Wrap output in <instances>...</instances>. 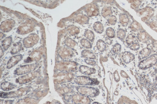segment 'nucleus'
Listing matches in <instances>:
<instances>
[{"mask_svg": "<svg viewBox=\"0 0 157 104\" xmlns=\"http://www.w3.org/2000/svg\"><path fill=\"white\" fill-rule=\"evenodd\" d=\"M151 54V50L148 48H145L140 51L139 54L138 59L139 60H143L145 58L149 57Z\"/></svg>", "mask_w": 157, "mask_h": 104, "instance_id": "27", "label": "nucleus"}, {"mask_svg": "<svg viewBox=\"0 0 157 104\" xmlns=\"http://www.w3.org/2000/svg\"><path fill=\"white\" fill-rule=\"evenodd\" d=\"M84 37L90 42H93L95 40V34L92 30L86 29L84 34Z\"/></svg>", "mask_w": 157, "mask_h": 104, "instance_id": "33", "label": "nucleus"}, {"mask_svg": "<svg viewBox=\"0 0 157 104\" xmlns=\"http://www.w3.org/2000/svg\"><path fill=\"white\" fill-rule=\"evenodd\" d=\"M58 54L59 56L64 60H67L72 58L74 55L73 50L65 46H61L59 48Z\"/></svg>", "mask_w": 157, "mask_h": 104, "instance_id": "12", "label": "nucleus"}, {"mask_svg": "<svg viewBox=\"0 0 157 104\" xmlns=\"http://www.w3.org/2000/svg\"><path fill=\"white\" fill-rule=\"evenodd\" d=\"M72 102L75 104H91L90 98L79 94L71 95Z\"/></svg>", "mask_w": 157, "mask_h": 104, "instance_id": "13", "label": "nucleus"}, {"mask_svg": "<svg viewBox=\"0 0 157 104\" xmlns=\"http://www.w3.org/2000/svg\"><path fill=\"white\" fill-rule=\"evenodd\" d=\"M0 35H1V38H0V39H1V41L2 39L4 38V37H5L6 36H5V34H4V32H0Z\"/></svg>", "mask_w": 157, "mask_h": 104, "instance_id": "49", "label": "nucleus"}, {"mask_svg": "<svg viewBox=\"0 0 157 104\" xmlns=\"http://www.w3.org/2000/svg\"><path fill=\"white\" fill-rule=\"evenodd\" d=\"M75 74L73 72H60L54 76V83L63 84L72 82L75 78Z\"/></svg>", "mask_w": 157, "mask_h": 104, "instance_id": "3", "label": "nucleus"}, {"mask_svg": "<svg viewBox=\"0 0 157 104\" xmlns=\"http://www.w3.org/2000/svg\"><path fill=\"white\" fill-rule=\"evenodd\" d=\"M148 35L145 32H140L138 33L137 38L141 42H146L148 40Z\"/></svg>", "mask_w": 157, "mask_h": 104, "instance_id": "34", "label": "nucleus"}, {"mask_svg": "<svg viewBox=\"0 0 157 104\" xmlns=\"http://www.w3.org/2000/svg\"><path fill=\"white\" fill-rule=\"evenodd\" d=\"M13 100H2L1 99L0 101V104H13Z\"/></svg>", "mask_w": 157, "mask_h": 104, "instance_id": "45", "label": "nucleus"}, {"mask_svg": "<svg viewBox=\"0 0 157 104\" xmlns=\"http://www.w3.org/2000/svg\"><path fill=\"white\" fill-rule=\"evenodd\" d=\"M30 87H22L16 91L10 92L5 93L1 92L0 96L1 98L6 99V98H17L21 96H24L28 94V93L30 90Z\"/></svg>", "mask_w": 157, "mask_h": 104, "instance_id": "4", "label": "nucleus"}, {"mask_svg": "<svg viewBox=\"0 0 157 104\" xmlns=\"http://www.w3.org/2000/svg\"><path fill=\"white\" fill-rule=\"evenodd\" d=\"M23 59V55H14L13 57H11L10 58L9 60L8 61L7 65V69H10L19 63L20 61L22 60Z\"/></svg>", "mask_w": 157, "mask_h": 104, "instance_id": "16", "label": "nucleus"}, {"mask_svg": "<svg viewBox=\"0 0 157 104\" xmlns=\"http://www.w3.org/2000/svg\"><path fill=\"white\" fill-rule=\"evenodd\" d=\"M83 10L88 17L96 16L100 13V10L98 4L95 3H90L87 4L85 6Z\"/></svg>", "mask_w": 157, "mask_h": 104, "instance_id": "11", "label": "nucleus"}, {"mask_svg": "<svg viewBox=\"0 0 157 104\" xmlns=\"http://www.w3.org/2000/svg\"><path fill=\"white\" fill-rule=\"evenodd\" d=\"M17 86L10 82H4L1 84V89L4 92H8L16 88Z\"/></svg>", "mask_w": 157, "mask_h": 104, "instance_id": "26", "label": "nucleus"}, {"mask_svg": "<svg viewBox=\"0 0 157 104\" xmlns=\"http://www.w3.org/2000/svg\"><path fill=\"white\" fill-rule=\"evenodd\" d=\"M113 14V11L112 7L109 6H105L103 7L102 10L101 14L103 17L105 19L109 17L112 16Z\"/></svg>", "mask_w": 157, "mask_h": 104, "instance_id": "29", "label": "nucleus"}, {"mask_svg": "<svg viewBox=\"0 0 157 104\" xmlns=\"http://www.w3.org/2000/svg\"><path fill=\"white\" fill-rule=\"evenodd\" d=\"M114 80H115V81L116 82H119L120 77H119V75L118 70H116L114 73Z\"/></svg>", "mask_w": 157, "mask_h": 104, "instance_id": "44", "label": "nucleus"}, {"mask_svg": "<svg viewBox=\"0 0 157 104\" xmlns=\"http://www.w3.org/2000/svg\"><path fill=\"white\" fill-rule=\"evenodd\" d=\"M155 80L157 82V76L156 77V78H155Z\"/></svg>", "mask_w": 157, "mask_h": 104, "instance_id": "54", "label": "nucleus"}, {"mask_svg": "<svg viewBox=\"0 0 157 104\" xmlns=\"http://www.w3.org/2000/svg\"><path fill=\"white\" fill-rule=\"evenodd\" d=\"M13 42L12 36H8L1 41V46L4 51H7Z\"/></svg>", "mask_w": 157, "mask_h": 104, "instance_id": "24", "label": "nucleus"}, {"mask_svg": "<svg viewBox=\"0 0 157 104\" xmlns=\"http://www.w3.org/2000/svg\"><path fill=\"white\" fill-rule=\"evenodd\" d=\"M106 35L110 39L114 38L116 37V32L114 29L111 27H108L106 29Z\"/></svg>", "mask_w": 157, "mask_h": 104, "instance_id": "39", "label": "nucleus"}, {"mask_svg": "<svg viewBox=\"0 0 157 104\" xmlns=\"http://www.w3.org/2000/svg\"><path fill=\"white\" fill-rule=\"evenodd\" d=\"M56 90L59 94H61L62 95L72 94L74 92V89L71 87H69L68 86L63 85L61 87H59L56 89Z\"/></svg>", "mask_w": 157, "mask_h": 104, "instance_id": "19", "label": "nucleus"}, {"mask_svg": "<svg viewBox=\"0 0 157 104\" xmlns=\"http://www.w3.org/2000/svg\"><path fill=\"white\" fill-rule=\"evenodd\" d=\"M84 61L87 64L92 66H95L96 65V62L94 60H87L85 59Z\"/></svg>", "mask_w": 157, "mask_h": 104, "instance_id": "43", "label": "nucleus"}, {"mask_svg": "<svg viewBox=\"0 0 157 104\" xmlns=\"http://www.w3.org/2000/svg\"><path fill=\"white\" fill-rule=\"evenodd\" d=\"M122 59L126 64H129L132 62L135 59V55L130 52L125 51L122 53Z\"/></svg>", "mask_w": 157, "mask_h": 104, "instance_id": "20", "label": "nucleus"}, {"mask_svg": "<svg viewBox=\"0 0 157 104\" xmlns=\"http://www.w3.org/2000/svg\"><path fill=\"white\" fill-rule=\"evenodd\" d=\"M155 87H156V88L157 89V83H156V85H155Z\"/></svg>", "mask_w": 157, "mask_h": 104, "instance_id": "55", "label": "nucleus"}, {"mask_svg": "<svg viewBox=\"0 0 157 104\" xmlns=\"http://www.w3.org/2000/svg\"><path fill=\"white\" fill-rule=\"evenodd\" d=\"M16 104H37V101L33 98L27 97L20 99Z\"/></svg>", "mask_w": 157, "mask_h": 104, "instance_id": "28", "label": "nucleus"}, {"mask_svg": "<svg viewBox=\"0 0 157 104\" xmlns=\"http://www.w3.org/2000/svg\"><path fill=\"white\" fill-rule=\"evenodd\" d=\"M75 88L78 94L89 98H95L100 94V90L95 87L88 86L78 85L75 86Z\"/></svg>", "mask_w": 157, "mask_h": 104, "instance_id": "2", "label": "nucleus"}, {"mask_svg": "<svg viewBox=\"0 0 157 104\" xmlns=\"http://www.w3.org/2000/svg\"><path fill=\"white\" fill-rule=\"evenodd\" d=\"M15 21L12 19H8L1 22L0 29L3 32H8L15 26Z\"/></svg>", "mask_w": 157, "mask_h": 104, "instance_id": "14", "label": "nucleus"}, {"mask_svg": "<svg viewBox=\"0 0 157 104\" xmlns=\"http://www.w3.org/2000/svg\"><path fill=\"white\" fill-rule=\"evenodd\" d=\"M79 71L81 73L86 76H90L96 72V70L95 68L83 65L79 66Z\"/></svg>", "mask_w": 157, "mask_h": 104, "instance_id": "18", "label": "nucleus"}, {"mask_svg": "<svg viewBox=\"0 0 157 104\" xmlns=\"http://www.w3.org/2000/svg\"><path fill=\"white\" fill-rule=\"evenodd\" d=\"M64 43L66 47L69 48L72 50H74L77 46V42L69 37L65 38Z\"/></svg>", "mask_w": 157, "mask_h": 104, "instance_id": "23", "label": "nucleus"}, {"mask_svg": "<svg viewBox=\"0 0 157 104\" xmlns=\"http://www.w3.org/2000/svg\"><path fill=\"white\" fill-rule=\"evenodd\" d=\"M42 57V53L40 50L35 49L30 54L29 56L24 60V63H29L31 62H37L41 60Z\"/></svg>", "mask_w": 157, "mask_h": 104, "instance_id": "15", "label": "nucleus"}, {"mask_svg": "<svg viewBox=\"0 0 157 104\" xmlns=\"http://www.w3.org/2000/svg\"><path fill=\"white\" fill-rule=\"evenodd\" d=\"M107 22L109 25L114 26L117 22V19L116 16L114 15H112L107 19Z\"/></svg>", "mask_w": 157, "mask_h": 104, "instance_id": "41", "label": "nucleus"}, {"mask_svg": "<svg viewBox=\"0 0 157 104\" xmlns=\"http://www.w3.org/2000/svg\"><path fill=\"white\" fill-rule=\"evenodd\" d=\"M140 44L138 42H135L130 45V48L133 51H137L140 49Z\"/></svg>", "mask_w": 157, "mask_h": 104, "instance_id": "42", "label": "nucleus"}, {"mask_svg": "<svg viewBox=\"0 0 157 104\" xmlns=\"http://www.w3.org/2000/svg\"><path fill=\"white\" fill-rule=\"evenodd\" d=\"M38 63L25 65L23 66H20L17 67L14 72V74L17 76H22L35 71V70L38 67Z\"/></svg>", "mask_w": 157, "mask_h": 104, "instance_id": "6", "label": "nucleus"}, {"mask_svg": "<svg viewBox=\"0 0 157 104\" xmlns=\"http://www.w3.org/2000/svg\"><path fill=\"white\" fill-rule=\"evenodd\" d=\"M119 22L123 26L126 27L129 23V19L126 14L121 13L119 15Z\"/></svg>", "mask_w": 157, "mask_h": 104, "instance_id": "30", "label": "nucleus"}, {"mask_svg": "<svg viewBox=\"0 0 157 104\" xmlns=\"http://www.w3.org/2000/svg\"><path fill=\"white\" fill-rule=\"evenodd\" d=\"M39 40L38 35L36 33H31L22 40L23 45L26 48H32L38 42Z\"/></svg>", "mask_w": 157, "mask_h": 104, "instance_id": "10", "label": "nucleus"}, {"mask_svg": "<svg viewBox=\"0 0 157 104\" xmlns=\"http://www.w3.org/2000/svg\"><path fill=\"white\" fill-rule=\"evenodd\" d=\"M67 30L69 33V34L72 36L78 35L80 32V29L78 28V27L75 25H68L67 27Z\"/></svg>", "mask_w": 157, "mask_h": 104, "instance_id": "25", "label": "nucleus"}, {"mask_svg": "<svg viewBox=\"0 0 157 104\" xmlns=\"http://www.w3.org/2000/svg\"><path fill=\"white\" fill-rule=\"evenodd\" d=\"M106 44L108 45H111L112 44L113 41L111 40V39L109 38L108 37H106Z\"/></svg>", "mask_w": 157, "mask_h": 104, "instance_id": "47", "label": "nucleus"}, {"mask_svg": "<svg viewBox=\"0 0 157 104\" xmlns=\"http://www.w3.org/2000/svg\"><path fill=\"white\" fill-rule=\"evenodd\" d=\"M78 64L71 60H63L58 62L56 64V68L61 72H74L78 69Z\"/></svg>", "mask_w": 157, "mask_h": 104, "instance_id": "1", "label": "nucleus"}, {"mask_svg": "<svg viewBox=\"0 0 157 104\" xmlns=\"http://www.w3.org/2000/svg\"><path fill=\"white\" fill-rule=\"evenodd\" d=\"M64 102L65 104H74V103H70V102H67L64 101Z\"/></svg>", "mask_w": 157, "mask_h": 104, "instance_id": "51", "label": "nucleus"}, {"mask_svg": "<svg viewBox=\"0 0 157 104\" xmlns=\"http://www.w3.org/2000/svg\"><path fill=\"white\" fill-rule=\"evenodd\" d=\"M136 41V37L132 34H130L126 38V42L128 45H131L134 43H135Z\"/></svg>", "mask_w": 157, "mask_h": 104, "instance_id": "38", "label": "nucleus"}, {"mask_svg": "<svg viewBox=\"0 0 157 104\" xmlns=\"http://www.w3.org/2000/svg\"><path fill=\"white\" fill-rule=\"evenodd\" d=\"M157 63V54H155L141 61L138 66L140 70H146L152 67Z\"/></svg>", "mask_w": 157, "mask_h": 104, "instance_id": "8", "label": "nucleus"}, {"mask_svg": "<svg viewBox=\"0 0 157 104\" xmlns=\"http://www.w3.org/2000/svg\"><path fill=\"white\" fill-rule=\"evenodd\" d=\"M80 42L82 47H83L86 49H91L93 48V44L91 42L86 39H81Z\"/></svg>", "mask_w": 157, "mask_h": 104, "instance_id": "35", "label": "nucleus"}, {"mask_svg": "<svg viewBox=\"0 0 157 104\" xmlns=\"http://www.w3.org/2000/svg\"><path fill=\"white\" fill-rule=\"evenodd\" d=\"M40 75V70H36L32 72L20 76L16 79V83H19V84H27L38 77Z\"/></svg>", "mask_w": 157, "mask_h": 104, "instance_id": "7", "label": "nucleus"}, {"mask_svg": "<svg viewBox=\"0 0 157 104\" xmlns=\"http://www.w3.org/2000/svg\"><path fill=\"white\" fill-rule=\"evenodd\" d=\"M0 55H1V57H0V58H1L2 57H3V55H4V49H3V47L1 46L0 47Z\"/></svg>", "mask_w": 157, "mask_h": 104, "instance_id": "48", "label": "nucleus"}, {"mask_svg": "<svg viewBox=\"0 0 157 104\" xmlns=\"http://www.w3.org/2000/svg\"><path fill=\"white\" fill-rule=\"evenodd\" d=\"M23 45L22 43L21 42H18L14 43L13 44V46L11 48L10 53L12 55L17 54L23 50Z\"/></svg>", "mask_w": 157, "mask_h": 104, "instance_id": "21", "label": "nucleus"}, {"mask_svg": "<svg viewBox=\"0 0 157 104\" xmlns=\"http://www.w3.org/2000/svg\"><path fill=\"white\" fill-rule=\"evenodd\" d=\"M81 55L82 57L87 60H95L96 59V57L93 52L88 49H84L82 51Z\"/></svg>", "mask_w": 157, "mask_h": 104, "instance_id": "22", "label": "nucleus"}, {"mask_svg": "<svg viewBox=\"0 0 157 104\" xmlns=\"http://www.w3.org/2000/svg\"><path fill=\"white\" fill-rule=\"evenodd\" d=\"M75 84L79 86H95L100 83L97 79L91 78L88 76H78L74 79Z\"/></svg>", "mask_w": 157, "mask_h": 104, "instance_id": "5", "label": "nucleus"}, {"mask_svg": "<svg viewBox=\"0 0 157 104\" xmlns=\"http://www.w3.org/2000/svg\"><path fill=\"white\" fill-rule=\"evenodd\" d=\"M122 51V45L119 43H116L114 45L112 48V51L115 55L119 54Z\"/></svg>", "mask_w": 157, "mask_h": 104, "instance_id": "40", "label": "nucleus"}, {"mask_svg": "<svg viewBox=\"0 0 157 104\" xmlns=\"http://www.w3.org/2000/svg\"><path fill=\"white\" fill-rule=\"evenodd\" d=\"M141 25L140 23L136 21H132V23L130 25L129 28L132 32H137L141 29Z\"/></svg>", "mask_w": 157, "mask_h": 104, "instance_id": "36", "label": "nucleus"}, {"mask_svg": "<svg viewBox=\"0 0 157 104\" xmlns=\"http://www.w3.org/2000/svg\"><path fill=\"white\" fill-rule=\"evenodd\" d=\"M120 75L122 76V77L125 78H129V77L128 76V74L126 73V72H125V71H123V70H121L120 72Z\"/></svg>", "mask_w": 157, "mask_h": 104, "instance_id": "46", "label": "nucleus"}, {"mask_svg": "<svg viewBox=\"0 0 157 104\" xmlns=\"http://www.w3.org/2000/svg\"><path fill=\"white\" fill-rule=\"evenodd\" d=\"M126 36V32L123 29H119L116 32V37L122 41H124L125 39Z\"/></svg>", "mask_w": 157, "mask_h": 104, "instance_id": "37", "label": "nucleus"}, {"mask_svg": "<svg viewBox=\"0 0 157 104\" xmlns=\"http://www.w3.org/2000/svg\"><path fill=\"white\" fill-rule=\"evenodd\" d=\"M35 24L31 20H27L20 25L17 30V34L25 35L32 32L35 29Z\"/></svg>", "mask_w": 157, "mask_h": 104, "instance_id": "9", "label": "nucleus"}, {"mask_svg": "<svg viewBox=\"0 0 157 104\" xmlns=\"http://www.w3.org/2000/svg\"><path fill=\"white\" fill-rule=\"evenodd\" d=\"M96 47L99 51L103 52L107 48V44H106L105 41L103 40L99 39L97 42Z\"/></svg>", "mask_w": 157, "mask_h": 104, "instance_id": "32", "label": "nucleus"}, {"mask_svg": "<svg viewBox=\"0 0 157 104\" xmlns=\"http://www.w3.org/2000/svg\"><path fill=\"white\" fill-rule=\"evenodd\" d=\"M55 104H61L59 102V101H57L55 103Z\"/></svg>", "mask_w": 157, "mask_h": 104, "instance_id": "53", "label": "nucleus"}, {"mask_svg": "<svg viewBox=\"0 0 157 104\" xmlns=\"http://www.w3.org/2000/svg\"><path fill=\"white\" fill-rule=\"evenodd\" d=\"M92 104H102L101 103H99V102H94L93 103H92Z\"/></svg>", "mask_w": 157, "mask_h": 104, "instance_id": "52", "label": "nucleus"}, {"mask_svg": "<svg viewBox=\"0 0 157 104\" xmlns=\"http://www.w3.org/2000/svg\"><path fill=\"white\" fill-rule=\"evenodd\" d=\"M93 29L96 33L102 34L104 32V27L103 24L100 21H97L94 23Z\"/></svg>", "mask_w": 157, "mask_h": 104, "instance_id": "31", "label": "nucleus"}, {"mask_svg": "<svg viewBox=\"0 0 157 104\" xmlns=\"http://www.w3.org/2000/svg\"><path fill=\"white\" fill-rule=\"evenodd\" d=\"M154 72L155 73L157 74V66H156V67H155V68Z\"/></svg>", "mask_w": 157, "mask_h": 104, "instance_id": "50", "label": "nucleus"}, {"mask_svg": "<svg viewBox=\"0 0 157 104\" xmlns=\"http://www.w3.org/2000/svg\"><path fill=\"white\" fill-rule=\"evenodd\" d=\"M75 22L81 25L88 24L89 23L90 19L88 16L84 15L83 14L79 13L75 16L73 19Z\"/></svg>", "mask_w": 157, "mask_h": 104, "instance_id": "17", "label": "nucleus"}]
</instances>
